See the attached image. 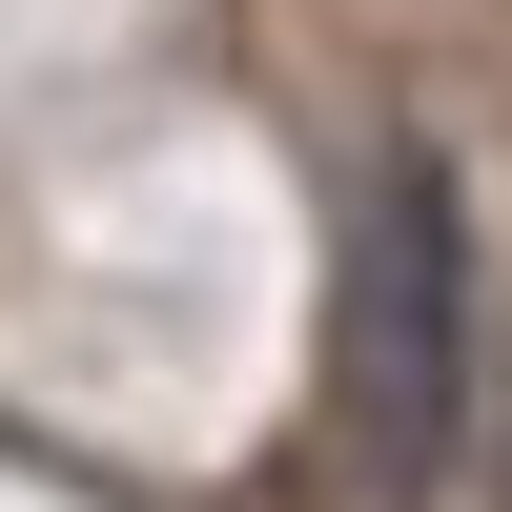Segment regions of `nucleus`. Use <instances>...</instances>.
I'll use <instances>...</instances> for the list:
<instances>
[{"instance_id":"nucleus-1","label":"nucleus","mask_w":512,"mask_h":512,"mask_svg":"<svg viewBox=\"0 0 512 512\" xmlns=\"http://www.w3.org/2000/svg\"><path fill=\"white\" fill-rule=\"evenodd\" d=\"M328 390H349V451H369L390 492H431L451 431H472V205H451L431 144H390V164H369V205H349Z\"/></svg>"}]
</instances>
